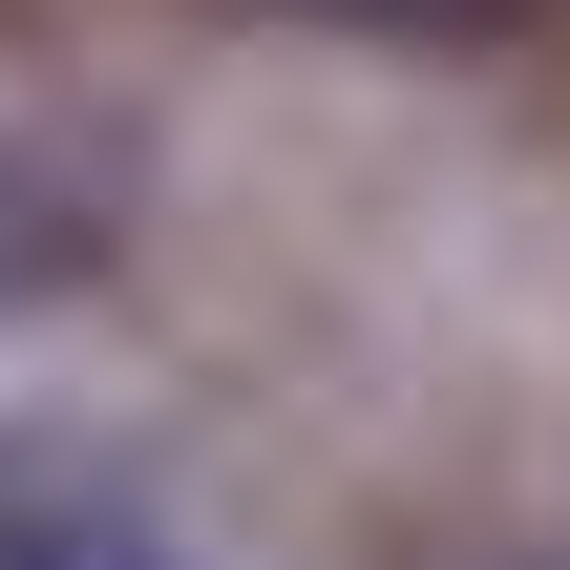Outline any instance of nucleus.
<instances>
[{
    "label": "nucleus",
    "mask_w": 570,
    "mask_h": 570,
    "mask_svg": "<svg viewBox=\"0 0 570 570\" xmlns=\"http://www.w3.org/2000/svg\"><path fill=\"white\" fill-rule=\"evenodd\" d=\"M85 275H106V212H85V169L0 148V317H42V296H85Z\"/></svg>",
    "instance_id": "f257e3e1"
},
{
    "label": "nucleus",
    "mask_w": 570,
    "mask_h": 570,
    "mask_svg": "<svg viewBox=\"0 0 570 570\" xmlns=\"http://www.w3.org/2000/svg\"><path fill=\"white\" fill-rule=\"evenodd\" d=\"M254 21H338V42H508L529 0H254Z\"/></svg>",
    "instance_id": "f03ea898"
},
{
    "label": "nucleus",
    "mask_w": 570,
    "mask_h": 570,
    "mask_svg": "<svg viewBox=\"0 0 570 570\" xmlns=\"http://www.w3.org/2000/svg\"><path fill=\"white\" fill-rule=\"evenodd\" d=\"M0 570H169L127 508H0Z\"/></svg>",
    "instance_id": "7ed1b4c3"
}]
</instances>
